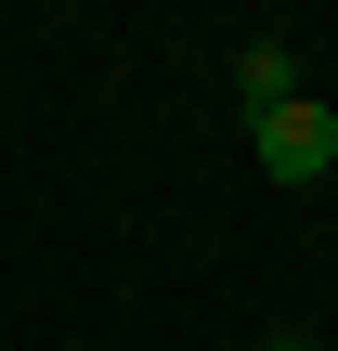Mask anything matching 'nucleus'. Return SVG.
I'll return each mask as SVG.
<instances>
[{"label": "nucleus", "mask_w": 338, "mask_h": 351, "mask_svg": "<svg viewBox=\"0 0 338 351\" xmlns=\"http://www.w3.org/2000/svg\"><path fill=\"white\" fill-rule=\"evenodd\" d=\"M234 104H248V130H261L274 104H300V52H287V39H248V52H234Z\"/></svg>", "instance_id": "2"}, {"label": "nucleus", "mask_w": 338, "mask_h": 351, "mask_svg": "<svg viewBox=\"0 0 338 351\" xmlns=\"http://www.w3.org/2000/svg\"><path fill=\"white\" fill-rule=\"evenodd\" d=\"M274 351H326V339H300V326H287V339H274Z\"/></svg>", "instance_id": "3"}, {"label": "nucleus", "mask_w": 338, "mask_h": 351, "mask_svg": "<svg viewBox=\"0 0 338 351\" xmlns=\"http://www.w3.org/2000/svg\"><path fill=\"white\" fill-rule=\"evenodd\" d=\"M248 143H261L274 182H326V169H338V104H326V91H300V104H274Z\"/></svg>", "instance_id": "1"}]
</instances>
